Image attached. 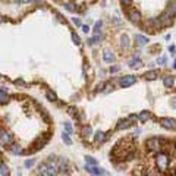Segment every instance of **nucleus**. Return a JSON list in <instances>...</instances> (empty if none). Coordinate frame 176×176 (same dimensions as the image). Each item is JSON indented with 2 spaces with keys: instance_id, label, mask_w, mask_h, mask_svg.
<instances>
[{
  "instance_id": "nucleus-15",
  "label": "nucleus",
  "mask_w": 176,
  "mask_h": 176,
  "mask_svg": "<svg viewBox=\"0 0 176 176\" xmlns=\"http://www.w3.org/2000/svg\"><path fill=\"white\" fill-rule=\"evenodd\" d=\"M91 134H92L91 126H89V125H84V126H82V129H81V135H82L84 138H88Z\"/></svg>"
},
{
  "instance_id": "nucleus-19",
  "label": "nucleus",
  "mask_w": 176,
  "mask_h": 176,
  "mask_svg": "<svg viewBox=\"0 0 176 176\" xmlns=\"http://www.w3.org/2000/svg\"><path fill=\"white\" fill-rule=\"evenodd\" d=\"M121 46H122V49H129V46H131V43H129V38H128V35L123 34L121 37Z\"/></svg>"
},
{
  "instance_id": "nucleus-33",
  "label": "nucleus",
  "mask_w": 176,
  "mask_h": 176,
  "mask_svg": "<svg viewBox=\"0 0 176 176\" xmlns=\"http://www.w3.org/2000/svg\"><path fill=\"white\" fill-rule=\"evenodd\" d=\"M72 22H73L76 27H82V22H81V19H79V18H72Z\"/></svg>"
},
{
  "instance_id": "nucleus-14",
  "label": "nucleus",
  "mask_w": 176,
  "mask_h": 176,
  "mask_svg": "<svg viewBox=\"0 0 176 176\" xmlns=\"http://www.w3.org/2000/svg\"><path fill=\"white\" fill-rule=\"evenodd\" d=\"M166 12L170 15L172 18L176 16V1H172V3H169V6H167V9H166Z\"/></svg>"
},
{
  "instance_id": "nucleus-1",
  "label": "nucleus",
  "mask_w": 176,
  "mask_h": 176,
  "mask_svg": "<svg viewBox=\"0 0 176 176\" xmlns=\"http://www.w3.org/2000/svg\"><path fill=\"white\" fill-rule=\"evenodd\" d=\"M163 144H164V141L160 140L158 137H151V138H148L145 141V147L151 153H158L163 148Z\"/></svg>"
},
{
  "instance_id": "nucleus-34",
  "label": "nucleus",
  "mask_w": 176,
  "mask_h": 176,
  "mask_svg": "<svg viewBox=\"0 0 176 176\" xmlns=\"http://www.w3.org/2000/svg\"><path fill=\"white\" fill-rule=\"evenodd\" d=\"M63 126H65L66 132H69V134H72V126H70L69 123H63Z\"/></svg>"
},
{
  "instance_id": "nucleus-36",
  "label": "nucleus",
  "mask_w": 176,
  "mask_h": 176,
  "mask_svg": "<svg viewBox=\"0 0 176 176\" xmlns=\"http://www.w3.org/2000/svg\"><path fill=\"white\" fill-rule=\"evenodd\" d=\"M68 110H69V115H72V116H75V118H76V113H78V112L75 113V107H69Z\"/></svg>"
},
{
  "instance_id": "nucleus-48",
  "label": "nucleus",
  "mask_w": 176,
  "mask_h": 176,
  "mask_svg": "<svg viewBox=\"0 0 176 176\" xmlns=\"http://www.w3.org/2000/svg\"><path fill=\"white\" fill-rule=\"evenodd\" d=\"M62 176H68V175H62Z\"/></svg>"
},
{
  "instance_id": "nucleus-47",
  "label": "nucleus",
  "mask_w": 176,
  "mask_h": 176,
  "mask_svg": "<svg viewBox=\"0 0 176 176\" xmlns=\"http://www.w3.org/2000/svg\"><path fill=\"white\" fill-rule=\"evenodd\" d=\"M15 1H18V3H19V1H21V0H15Z\"/></svg>"
},
{
  "instance_id": "nucleus-39",
  "label": "nucleus",
  "mask_w": 176,
  "mask_h": 176,
  "mask_svg": "<svg viewBox=\"0 0 176 176\" xmlns=\"http://www.w3.org/2000/svg\"><path fill=\"white\" fill-rule=\"evenodd\" d=\"M119 70V66H113V68H110V72L112 73H115V72H118Z\"/></svg>"
},
{
  "instance_id": "nucleus-5",
  "label": "nucleus",
  "mask_w": 176,
  "mask_h": 176,
  "mask_svg": "<svg viewBox=\"0 0 176 176\" xmlns=\"http://www.w3.org/2000/svg\"><path fill=\"white\" fill-rule=\"evenodd\" d=\"M172 19L173 18L170 16L166 10L160 15V16H157V22H158V25H160V28H163V27H167V25H170L172 24Z\"/></svg>"
},
{
  "instance_id": "nucleus-7",
  "label": "nucleus",
  "mask_w": 176,
  "mask_h": 176,
  "mask_svg": "<svg viewBox=\"0 0 176 176\" xmlns=\"http://www.w3.org/2000/svg\"><path fill=\"white\" fill-rule=\"evenodd\" d=\"M135 81H137L135 76H132V75H126V76L121 78L119 84H121V87L122 88H128V87H131L132 84H135Z\"/></svg>"
},
{
  "instance_id": "nucleus-24",
  "label": "nucleus",
  "mask_w": 176,
  "mask_h": 176,
  "mask_svg": "<svg viewBox=\"0 0 176 176\" xmlns=\"http://www.w3.org/2000/svg\"><path fill=\"white\" fill-rule=\"evenodd\" d=\"M0 175L1 176H9V167H7L4 163L0 164Z\"/></svg>"
},
{
  "instance_id": "nucleus-30",
  "label": "nucleus",
  "mask_w": 176,
  "mask_h": 176,
  "mask_svg": "<svg viewBox=\"0 0 176 176\" xmlns=\"http://www.w3.org/2000/svg\"><path fill=\"white\" fill-rule=\"evenodd\" d=\"M47 98H49L50 101H54V100H57V97H56V94H54L53 91H47Z\"/></svg>"
},
{
  "instance_id": "nucleus-41",
  "label": "nucleus",
  "mask_w": 176,
  "mask_h": 176,
  "mask_svg": "<svg viewBox=\"0 0 176 176\" xmlns=\"http://www.w3.org/2000/svg\"><path fill=\"white\" fill-rule=\"evenodd\" d=\"M170 106H172L173 109H176V98H172V101H170Z\"/></svg>"
},
{
  "instance_id": "nucleus-37",
  "label": "nucleus",
  "mask_w": 176,
  "mask_h": 176,
  "mask_svg": "<svg viewBox=\"0 0 176 176\" xmlns=\"http://www.w3.org/2000/svg\"><path fill=\"white\" fill-rule=\"evenodd\" d=\"M157 63H160V65H164L166 63V57H160L157 60Z\"/></svg>"
},
{
  "instance_id": "nucleus-12",
  "label": "nucleus",
  "mask_w": 176,
  "mask_h": 176,
  "mask_svg": "<svg viewBox=\"0 0 176 176\" xmlns=\"http://www.w3.org/2000/svg\"><path fill=\"white\" fill-rule=\"evenodd\" d=\"M173 84H175V79H173L172 75H167V76L163 78V85H164L166 88H172L173 87Z\"/></svg>"
},
{
  "instance_id": "nucleus-28",
  "label": "nucleus",
  "mask_w": 176,
  "mask_h": 176,
  "mask_svg": "<svg viewBox=\"0 0 176 176\" xmlns=\"http://www.w3.org/2000/svg\"><path fill=\"white\" fill-rule=\"evenodd\" d=\"M85 161H87V164H91V166H97V160L92 157H85Z\"/></svg>"
},
{
  "instance_id": "nucleus-6",
  "label": "nucleus",
  "mask_w": 176,
  "mask_h": 176,
  "mask_svg": "<svg viewBox=\"0 0 176 176\" xmlns=\"http://www.w3.org/2000/svg\"><path fill=\"white\" fill-rule=\"evenodd\" d=\"M160 125L164 129H176V121L173 118H161L160 119Z\"/></svg>"
},
{
  "instance_id": "nucleus-13",
  "label": "nucleus",
  "mask_w": 176,
  "mask_h": 176,
  "mask_svg": "<svg viewBox=\"0 0 176 176\" xmlns=\"http://www.w3.org/2000/svg\"><path fill=\"white\" fill-rule=\"evenodd\" d=\"M103 60H104L106 63H112V62L115 60L113 53L110 52V50H104V52H103Z\"/></svg>"
},
{
  "instance_id": "nucleus-4",
  "label": "nucleus",
  "mask_w": 176,
  "mask_h": 176,
  "mask_svg": "<svg viewBox=\"0 0 176 176\" xmlns=\"http://www.w3.org/2000/svg\"><path fill=\"white\" fill-rule=\"evenodd\" d=\"M137 119H138V118H137L135 115H131L128 119H122V121H119V122H118V125H116V129H118V131L128 129V128H131L134 123L137 122Z\"/></svg>"
},
{
  "instance_id": "nucleus-3",
  "label": "nucleus",
  "mask_w": 176,
  "mask_h": 176,
  "mask_svg": "<svg viewBox=\"0 0 176 176\" xmlns=\"http://www.w3.org/2000/svg\"><path fill=\"white\" fill-rule=\"evenodd\" d=\"M50 138V134H44V135H41V137H38L37 140L34 141V144H33V148L30 150V153H35V151H38V150H41L46 144H47V141Z\"/></svg>"
},
{
  "instance_id": "nucleus-44",
  "label": "nucleus",
  "mask_w": 176,
  "mask_h": 176,
  "mask_svg": "<svg viewBox=\"0 0 176 176\" xmlns=\"http://www.w3.org/2000/svg\"><path fill=\"white\" fill-rule=\"evenodd\" d=\"M173 68H175V69H176V60H175V63H173Z\"/></svg>"
},
{
  "instance_id": "nucleus-17",
  "label": "nucleus",
  "mask_w": 176,
  "mask_h": 176,
  "mask_svg": "<svg viewBox=\"0 0 176 176\" xmlns=\"http://www.w3.org/2000/svg\"><path fill=\"white\" fill-rule=\"evenodd\" d=\"M150 118H151V113H150L148 110H144V112H141L140 116H138V119H140L142 123H145L147 121H148V119H150Z\"/></svg>"
},
{
  "instance_id": "nucleus-31",
  "label": "nucleus",
  "mask_w": 176,
  "mask_h": 176,
  "mask_svg": "<svg viewBox=\"0 0 176 176\" xmlns=\"http://www.w3.org/2000/svg\"><path fill=\"white\" fill-rule=\"evenodd\" d=\"M72 40H73V43H75V44H79V43H81L79 35L76 34V33H72Z\"/></svg>"
},
{
  "instance_id": "nucleus-29",
  "label": "nucleus",
  "mask_w": 176,
  "mask_h": 176,
  "mask_svg": "<svg viewBox=\"0 0 176 176\" xmlns=\"http://www.w3.org/2000/svg\"><path fill=\"white\" fill-rule=\"evenodd\" d=\"M65 7H66V10H69V12H75V10H76L75 4H72V3H65Z\"/></svg>"
},
{
  "instance_id": "nucleus-27",
  "label": "nucleus",
  "mask_w": 176,
  "mask_h": 176,
  "mask_svg": "<svg viewBox=\"0 0 176 176\" xmlns=\"http://www.w3.org/2000/svg\"><path fill=\"white\" fill-rule=\"evenodd\" d=\"M47 167H49V163H40V164H38V172L46 175V172H47Z\"/></svg>"
},
{
  "instance_id": "nucleus-42",
  "label": "nucleus",
  "mask_w": 176,
  "mask_h": 176,
  "mask_svg": "<svg viewBox=\"0 0 176 176\" xmlns=\"http://www.w3.org/2000/svg\"><path fill=\"white\" fill-rule=\"evenodd\" d=\"M169 52L175 53V46H170V47H169Z\"/></svg>"
},
{
  "instance_id": "nucleus-2",
  "label": "nucleus",
  "mask_w": 176,
  "mask_h": 176,
  "mask_svg": "<svg viewBox=\"0 0 176 176\" xmlns=\"http://www.w3.org/2000/svg\"><path fill=\"white\" fill-rule=\"evenodd\" d=\"M169 154L167 153H163V151H158L157 156H156V166L160 172H166L167 167H169Z\"/></svg>"
},
{
  "instance_id": "nucleus-43",
  "label": "nucleus",
  "mask_w": 176,
  "mask_h": 176,
  "mask_svg": "<svg viewBox=\"0 0 176 176\" xmlns=\"http://www.w3.org/2000/svg\"><path fill=\"white\" fill-rule=\"evenodd\" d=\"M35 176H46V175H44V173H40V172H38V173H37Z\"/></svg>"
},
{
  "instance_id": "nucleus-40",
  "label": "nucleus",
  "mask_w": 176,
  "mask_h": 176,
  "mask_svg": "<svg viewBox=\"0 0 176 176\" xmlns=\"http://www.w3.org/2000/svg\"><path fill=\"white\" fill-rule=\"evenodd\" d=\"M82 31H84V33H88V31H89V27H88V25H82Z\"/></svg>"
},
{
  "instance_id": "nucleus-21",
  "label": "nucleus",
  "mask_w": 176,
  "mask_h": 176,
  "mask_svg": "<svg viewBox=\"0 0 176 176\" xmlns=\"http://www.w3.org/2000/svg\"><path fill=\"white\" fill-rule=\"evenodd\" d=\"M57 167L56 166H53V164H49V167H47V172H46V176H57Z\"/></svg>"
},
{
  "instance_id": "nucleus-9",
  "label": "nucleus",
  "mask_w": 176,
  "mask_h": 176,
  "mask_svg": "<svg viewBox=\"0 0 176 176\" xmlns=\"http://www.w3.org/2000/svg\"><path fill=\"white\" fill-rule=\"evenodd\" d=\"M128 18H129V21H131V22L138 24V22L141 21V13L137 10V9H131V10L128 12Z\"/></svg>"
},
{
  "instance_id": "nucleus-32",
  "label": "nucleus",
  "mask_w": 176,
  "mask_h": 176,
  "mask_svg": "<svg viewBox=\"0 0 176 176\" xmlns=\"http://www.w3.org/2000/svg\"><path fill=\"white\" fill-rule=\"evenodd\" d=\"M34 163H35L34 158H28V160L25 161V167H33V166H34Z\"/></svg>"
},
{
  "instance_id": "nucleus-8",
  "label": "nucleus",
  "mask_w": 176,
  "mask_h": 176,
  "mask_svg": "<svg viewBox=\"0 0 176 176\" xmlns=\"http://www.w3.org/2000/svg\"><path fill=\"white\" fill-rule=\"evenodd\" d=\"M12 135L6 131H0V144L3 145H12Z\"/></svg>"
},
{
  "instance_id": "nucleus-35",
  "label": "nucleus",
  "mask_w": 176,
  "mask_h": 176,
  "mask_svg": "<svg viewBox=\"0 0 176 176\" xmlns=\"http://www.w3.org/2000/svg\"><path fill=\"white\" fill-rule=\"evenodd\" d=\"M121 3H122L123 6H131L132 4V0H121Z\"/></svg>"
},
{
  "instance_id": "nucleus-20",
  "label": "nucleus",
  "mask_w": 176,
  "mask_h": 176,
  "mask_svg": "<svg viewBox=\"0 0 176 176\" xmlns=\"http://www.w3.org/2000/svg\"><path fill=\"white\" fill-rule=\"evenodd\" d=\"M94 141H95V142H104L106 141V134L103 132V131L95 132V135H94Z\"/></svg>"
},
{
  "instance_id": "nucleus-46",
  "label": "nucleus",
  "mask_w": 176,
  "mask_h": 176,
  "mask_svg": "<svg viewBox=\"0 0 176 176\" xmlns=\"http://www.w3.org/2000/svg\"><path fill=\"white\" fill-rule=\"evenodd\" d=\"M24 1H33V0H24Z\"/></svg>"
},
{
  "instance_id": "nucleus-16",
  "label": "nucleus",
  "mask_w": 176,
  "mask_h": 176,
  "mask_svg": "<svg viewBox=\"0 0 176 176\" xmlns=\"http://www.w3.org/2000/svg\"><path fill=\"white\" fill-rule=\"evenodd\" d=\"M141 65H142V62H141L138 57H134V59L129 62V68H131V69H138V68H141Z\"/></svg>"
},
{
  "instance_id": "nucleus-22",
  "label": "nucleus",
  "mask_w": 176,
  "mask_h": 176,
  "mask_svg": "<svg viewBox=\"0 0 176 176\" xmlns=\"http://www.w3.org/2000/svg\"><path fill=\"white\" fill-rule=\"evenodd\" d=\"M7 101H9V95H7V92L3 91V89H0V103L4 104V103H7Z\"/></svg>"
},
{
  "instance_id": "nucleus-10",
  "label": "nucleus",
  "mask_w": 176,
  "mask_h": 176,
  "mask_svg": "<svg viewBox=\"0 0 176 176\" xmlns=\"http://www.w3.org/2000/svg\"><path fill=\"white\" fill-rule=\"evenodd\" d=\"M85 169H87L89 173H92V175H97V176L106 175L104 170H103V169H100V167H97V166H91V164H87V166H85Z\"/></svg>"
},
{
  "instance_id": "nucleus-45",
  "label": "nucleus",
  "mask_w": 176,
  "mask_h": 176,
  "mask_svg": "<svg viewBox=\"0 0 176 176\" xmlns=\"http://www.w3.org/2000/svg\"><path fill=\"white\" fill-rule=\"evenodd\" d=\"M1 156H3V153H1V150H0V157H1Z\"/></svg>"
},
{
  "instance_id": "nucleus-11",
  "label": "nucleus",
  "mask_w": 176,
  "mask_h": 176,
  "mask_svg": "<svg viewBox=\"0 0 176 176\" xmlns=\"http://www.w3.org/2000/svg\"><path fill=\"white\" fill-rule=\"evenodd\" d=\"M158 70L156 69H153V70H148V72H145V75H144V78L147 79V81H154V79H157V76H158Z\"/></svg>"
},
{
  "instance_id": "nucleus-25",
  "label": "nucleus",
  "mask_w": 176,
  "mask_h": 176,
  "mask_svg": "<svg viewBox=\"0 0 176 176\" xmlns=\"http://www.w3.org/2000/svg\"><path fill=\"white\" fill-rule=\"evenodd\" d=\"M10 150H12V153H13V154H22V153H24V150H22L19 145H16V144H12Z\"/></svg>"
},
{
  "instance_id": "nucleus-23",
  "label": "nucleus",
  "mask_w": 176,
  "mask_h": 176,
  "mask_svg": "<svg viewBox=\"0 0 176 176\" xmlns=\"http://www.w3.org/2000/svg\"><path fill=\"white\" fill-rule=\"evenodd\" d=\"M69 135H70L69 132H63V134H62V141H63L66 145H70V144H72V140H70Z\"/></svg>"
},
{
  "instance_id": "nucleus-38",
  "label": "nucleus",
  "mask_w": 176,
  "mask_h": 176,
  "mask_svg": "<svg viewBox=\"0 0 176 176\" xmlns=\"http://www.w3.org/2000/svg\"><path fill=\"white\" fill-rule=\"evenodd\" d=\"M144 176H156V173H153L151 170H147V172H144Z\"/></svg>"
},
{
  "instance_id": "nucleus-18",
  "label": "nucleus",
  "mask_w": 176,
  "mask_h": 176,
  "mask_svg": "<svg viewBox=\"0 0 176 176\" xmlns=\"http://www.w3.org/2000/svg\"><path fill=\"white\" fill-rule=\"evenodd\" d=\"M135 41H137V44H138V46H144V44H147V43H148V38H147V37H144V35H141V34H137V35H135Z\"/></svg>"
},
{
  "instance_id": "nucleus-26",
  "label": "nucleus",
  "mask_w": 176,
  "mask_h": 176,
  "mask_svg": "<svg viewBox=\"0 0 176 176\" xmlns=\"http://www.w3.org/2000/svg\"><path fill=\"white\" fill-rule=\"evenodd\" d=\"M103 27V21H97L94 24V34H100V30Z\"/></svg>"
}]
</instances>
